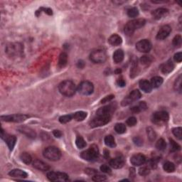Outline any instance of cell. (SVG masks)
I'll list each match as a JSON object with an SVG mask.
<instances>
[{"instance_id": "cell-41", "label": "cell", "mask_w": 182, "mask_h": 182, "mask_svg": "<svg viewBox=\"0 0 182 182\" xmlns=\"http://www.w3.org/2000/svg\"><path fill=\"white\" fill-rule=\"evenodd\" d=\"M72 119H73V115H64V116L60 117V118H59V122L62 124H66L69 122Z\"/></svg>"}, {"instance_id": "cell-45", "label": "cell", "mask_w": 182, "mask_h": 182, "mask_svg": "<svg viewBox=\"0 0 182 182\" xmlns=\"http://www.w3.org/2000/svg\"><path fill=\"white\" fill-rule=\"evenodd\" d=\"M92 179H93V181H103L106 180V176H104V175L96 173V174L93 175Z\"/></svg>"}, {"instance_id": "cell-42", "label": "cell", "mask_w": 182, "mask_h": 182, "mask_svg": "<svg viewBox=\"0 0 182 182\" xmlns=\"http://www.w3.org/2000/svg\"><path fill=\"white\" fill-rule=\"evenodd\" d=\"M181 131H182L181 127H176V128H173L172 130L173 135H174L176 137H177V138L178 139H180V140L182 139Z\"/></svg>"}, {"instance_id": "cell-22", "label": "cell", "mask_w": 182, "mask_h": 182, "mask_svg": "<svg viewBox=\"0 0 182 182\" xmlns=\"http://www.w3.org/2000/svg\"><path fill=\"white\" fill-rule=\"evenodd\" d=\"M139 86L142 91L147 93H150L152 90V87L151 86L150 82H149L147 80H141L139 83Z\"/></svg>"}, {"instance_id": "cell-19", "label": "cell", "mask_w": 182, "mask_h": 182, "mask_svg": "<svg viewBox=\"0 0 182 182\" xmlns=\"http://www.w3.org/2000/svg\"><path fill=\"white\" fill-rule=\"evenodd\" d=\"M125 164V161L122 159V157H118L114 158V159H111L110 161V165L111 167L114 168V169H120Z\"/></svg>"}, {"instance_id": "cell-43", "label": "cell", "mask_w": 182, "mask_h": 182, "mask_svg": "<svg viewBox=\"0 0 182 182\" xmlns=\"http://www.w3.org/2000/svg\"><path fill=\"white\" fill-rule=\"evenodd\" d=\"M150 173V169L148 166H142L139 169V173L141 176H147Z\"/></svg>"}, {"instance_id": "cell-15", "label": "cell", "mask_w": 182, "mask_h": 182, "mask_svg": "<svg viewBox=\"0 0 182 182\" xmlns=\"http://www.w3.org/2000/svg\"><path fill=\"white\" fill-rule=\"evenodd\" d=\"M130 161L131 164L134 166H139L141 165H143L146 162V157L142 154H134L131 157Z\"/></svg>"}, {"instance_id": "cell-17", "label": "cell", "mask_w": 182, "mask_h": 182, "mask_svg": "<svg viewBox=\"0 0 182 182\" xmlns=\"http://www.w3.org/2000/svg\"><path fill=\"white\" fill-rule=\"evenodd\" d=\"M168 12H169V10L165 9V8H159V9H156L153 11L152 15L154 19L158 20L166 16Z\"/></svg>"}, {"instance_id": "cell-52", "label": "cell", "mask_w": 182, "mask_h": 182, "mask_svg": "<svg viewBox=\"0 0 182 182\" xmlns=\"http://www.w3.org/2000/svg\"><path fill=\"white\" fill-rule=\"evenodd\" d=\"M114 98H115V96H113V95H110V96H106L105 98H103V99L101 100V103H108V102L111 101V100H113Z\"/></svg>"}, {"instance_id": "cell-35", "label": "cell", "mask_w": 182, "mask_h": 182, "mask_svg": "<svg viewBox=\"0 0 182 182\" xmlns=\"http://www.w3.org/2000/svg\"><path fill=\"white\" fill-rule=\"evenodd\" d=\"M169 145L171 152H177V151L180 150V149H181V147L174 140H173L172 139H169Z\"/></svg>"}, {"instance_id": "cell-36", "label": "cell", "mask_w": 182, "mask_h": 182, "mask_svg": "<svg viewBox=\"0 0 182 182\" xmlns=\"http://www.w3.org/2000/svg\"><path fill=\"white\" fill-rule=\"evenodd\" d=\"M181 75H180V76L176 78V81H175L174 83V86H173L175 91H178V93H181Z\"/></svg>"}, {"instance_id": "cell-34", "label": "cell", "mask_w": 182, "mask_h": 182, "mask_svg": "<svg viewBox=\"0 0 182 182\" xmlns=\"http://www.w3.org/2000/svg\"><path fill=\"white\" fill-rule=\"evenodd\" d=\"M126 126L122 123H117L115 126V130L117 134H124L126 132Z\"/></svg>"}, {"instance_id": "cell-1", "label": "cell", "mask_w": 182, "mask_h": 182, "mask_svg": "<svg viewBox=\"0 0 182 182\" xmlns=\"http://www.w3.org/2000/svg\"><path fill=\"white\" fill-rule=\"evenodd\" d=\"M76 87L73 81L66 80L61 82L59 86V91L63 96L71 97L75 95L76 92Z\"/></svg>"}, {"instance_id": "cell-29", "label": "cell", "mask_w": 182, "mask_h": 182, "mask_svg": "<svg viewBox=\"0 0 182 182\" xmlns=\"http://www.w3.org/2000/svg\"><path fill=\"white\" fill-rule=\"evenodd\" d=\"M128 96L132 102H134L137 101V100H138L139 99H140L142 95H141V93L138 91V90H134L133 91L131 92Z\"/></svg>"}, {"instance_id": "cell-48", "label": "cell", "mask_w": 182, "mask_h": 182, "mask_svg": "<svg viewBox=\"0 0 182 182\" xmlns=\"http://www.w3.org/2000/svg\"><path fill=\"white\" fill-rule=\"evenodd\" d=\"M132 103H133V102L131 100L130 98H129V96H127L126 98H125L123 100H122L121 104L122 106H127V105H130L132 104Z\"/></svg>"}, {"instance_id": "cell-49", "label": "cell", "mask_w": 182, "mask_h": 182, "mask_svg": "<svg viewBox=\"0 0 182 182\" xmlns=\"http://www.w3.org/2000/svg\"><path fill=\"white\" fill-rule=\"evenodd\" d=\"M133 142L137 146H142V144H143V140L139 137H135L133 139Z\"/></svg>"}, {"instance_id": "cell-12", "label": "cell", "mask_w": 182, "mask_h": 182, "mask_svg": "<svg viewBox=\"0 0 182 182\" xmlns=\"http://www.w3.org/2000/svg\"><path fill=\"white\" fill-rule=\"evenodd\" d=\"M1 139H4L6 142L10 150H13L15 144H16V137L14 135H9V134H6L4 132V130H3V129H1Z\"/></svg>"}, {"instance_id": "cell-53", "label": "cell", "mask_w": 182, "mask_h": 182, "mask_svg": "<svg viewBox=\"0 0 182 182\" xmlns=\"http://www.w3.org/2000/svg\"><path fill=\"white\" fill-rule=\"evenodd\" d=\"M117 84L119 87H121V88H123V87L125 86L126 82L125 80L123 79L122 78H120L117 81Z\"/></svg>"}, {"instance_id": "cell-28", "label": "cell", "mask_w": 182, "mask_h": 182, "mask_svg": "<svg viewBox=\"0 0 182 182\" xmlns=\"http://www.w3.org/2000/svg\"><path fill=\"white\" fill-rule=\"evenodd\" d=\"M105 144L109 147L113 148L116 146L115 139L112 135H108L105 137Z\"/></svg>"}, {"instance_id": "cell-55", "label": "cell", "mask_w": 182, "mask_h": 182, "mask_svg": "<svg viewBox=\"0 0 182 182\" xmlns=\"http://www.w3.org/2000/svg\"><path fill=\"white\" fill-rule=\"evenodd\" d=\"M130 110H131V112H132V113H134V114L139 113V112H141L140 110H139V108L138 106L132 107V108H130Z\"/></svg>"}, {"instance_id": "cell-13", "label": "cell", "mask_w": 182, "mask_h": 182, "mask_svg": "<svg viewBox=\"0 0 182 182\" xmlns=\"http://www.w3.org/2000/svg\"><path fill=\"white\" fill-rule=\"evenodd\" d=\"M6 51L10 56L20 55L22 52V46L19 44H12L6 47Z\"/></svg>"}, {"instance_id": "cell-27", "label": "cell", "mask_w": 182, "mask_h": 182, "mask_svg": "<svg viewBox=\"0 0 182 182\" xmlns=\"http://www.w3.org/2000/svg\"><path fill=\"white\" fill-rule=\"evenodd\" d=\"M87 117V113L83 111H78L76 113L73 114V119H74L76 121L81 122L84 120Z\"/></svg>"}, {"instance_id": "cell-46", "label": "cell", "mask_w": 182, "mask_h": 182, "mask_svg": "<svg viewBox=\"0 0 182 182\" xmlns=\"http://www.w3.org/2000/svg\"><path fill=\"white\" fill-rule=\"evenodd\" d=\"M126 123H127V125L130 126V127H133V126L137 124V119L134 117H129L127 120V121H126Z\"/></svg>"}, {"instance_id": "cell-51", "label": "cell", "mask_w": 182, "mask_h": 182, "mask_svg": "<svg viewBox=\"0 0 182 182\" xmlns=\"http://www.w3.org/2000/svg\"><path fill=\"white\" fill-rule=\"evenodd\" d=\"M137 106L139 107L140 111H144V110H147V104H146L145 102H140Z\"/></svg>"}, {"instance_id": "cell-25", "label": "cell", "mask_w": 182, "mask_h": 182, "mask_svg": "<svg viewBox=\"0 0 182 182\" xmlns=\"http://www.w3.org/2000/svg\"><path fill=\"white\" fill-rule=\"evenodd\" d=\"M151 86L152 88H157L161 86L163 83V78L160 76H154L151 79Z\"/></svg>"}, {"instance_id": "cell-23", "label": "cell", "mask_w": 182, "mask_h": 182, "mask_svg": "<svg viewBox=\"0 0 182 182\" xmlns=\"http://www.w3.org/2000/svg\"><path fill=\"white\" fill-rule=\"evenodd\" d=\"M122 38L117 34H113L110 36V37L108 39V42L110 45L114 46H117L120 44H122Z\"/></svg>"}, {"instance_id": "cell-56", "label": "cell", "mask_w": 182, "mask_h": 182, "mask_svg": "<svg viewBox=\"0 0 182 182\" xmlns=\"http://www.w3.org/2000/svg\"><path fill=\"white\" fill-rule=\"evenodd\" d=\"M53 134H54V135L56 137H57V138H60L61 136H62V133H61L60 130H54Z\"/></svg>"}, {"instance_id": "cell-33", "label": "cell", "mask_w": 182, "mask_h": 182, "mask_svg": "<svg viewBox=\"0 0 182 182\" xmlns=\"http://www.w3.org/2000/svg\"><path fill=\"white\" fill-rule=\"evenodd\" d=\"M76 144L78 149H83L86 147V142L81 136H78L76 140Z\"/></svg>"}, {"instance_id": "cell-58", "label": "cell", "mask_w": 182, "mask_h": 182, "mask_svg": "<svg viewBox=\"0 0 182 182\" xmlns=\"http://www.w3.org/2000/svg\"><path fill=\"white\" fill-rule=\"evenodd\" d=\"M115 73H116L117 74H120V73H121V70H120V69H117V70H116V71H115Z\"/></svg>"}, {"instance_id": "cell-40", "label": "cell", "mask_w": 182, "mask_h": 182, "mask_svg": "<svg viewBox=\"0 0 182 182\" xmlns=\"http://www.w3.org/2000/svg\"><path fill=\"white\" fill-rule=\"evenodd\" d=\"M127 15L131 18H134L139 15V10L136 7L131 8L127 11Z\"/></svg>"}, {"instance_id": "cell-21", "label": "cell", "mask_w": 182, "mask_h": 182, "mask_svg": "<svg viewBox=\"0 0 182 182\" xmlns=\"http://www.w3.org/2000/svg\"><path fill=\"white\" fill-rule=\"evenodd\" d=\"M9 175L11 177H16V178H26L28 176L26 172L21 169H13L9 173Z\"/></svg>"}, {"instance_id": "cell-50", "label": "cell", "mask_w": 182, "mask_h": 182, "mask_svg": "<svg viewBox=\"0 0 182 182\" xmlns=\"http://www.w3.org/2000/svg\"><path fill=\"white\" fill-rule=\"evenodd\" d=\"M173 59H174L175 61L178 63H181L182 61V53L181 52H178L176 53V54L173 56Z\"/></svg>"}, {"instance_id": "cell-38", "label": "cell", "mask_w": 182, "mask_h": 182, "mask_svg": "<svg viewBox=\"0 0 182 182\" xmlns=\"http://www.w3.org/2000/svg\"><path fill=\"white\" fill-rule=\"evenodd\" d=\"M166 144L164 139H159L156 143V147L158 150L163 151L166 149Z\"/></svg>"}, {"instance_id": "cell-16", "label": "cell", "mask_w": 182, "mask_h": 182, "mask_svg": "<svg viewBox=\"0 0 182 182\" xmlns=\"http://www.w3.org/2000/svg\"><path fill=\"white\" fill-rule=\"evenodd\" d=\"M173 69H174V64L171 60L167 61L164 64H161L160 66L161 71L164 74H168L171 73Z\"/></svg>"}, {"instance_id": "cell-6", "label": "cell", "mask_w": 182, "mask_h": 182, "mask_svg": "<svg viewBox=\"0 0 182 182\" xmlns=\"http://www.w3.org/2000/svg\"><path fill=\"white\" fill-rule=\"evenodd\" d=\"M77 90L83 96H90L94 91V86L90 81H83L78 86Z\"/></svg>"}, {"instance_id": "cell-26", "label": "cell", "mask_w": 182, "mask_h": 182, "mask_svg": "<svg viewBox=\"0 0 182 182\" xmlns=\"http://www.w3.org/2000/svg\"><path fill=\"white\" fill-rule=\"evenodd\" d=\"M68 63V55L66 53H61V55L59 56V63H58V66L60 68H64L67 65Z\"/></svg>"}, {"instance_id": "cell-31", "label": "cell", "mask_w": 182, "mask_h": 182, "mask_svg": "<svg viewBox=\"0 0 182 182\" xmlns=\"http://www.w3.org/2000/svg\"><path fill=\"white\" fill-rule=\"evenodd\" d=\"M163 169H164L166 172L171 173L174 171L175 166L171 161H166V163H164V166H163Z\"/></svg>"}, {"instance_id": "cell-5", "label": "cell", "mask_w": 182, "mask_h": 182, "mask_svg": "<svg viewBox=\"0 0 182 182\" xmlns=\"http://www.w3.org/2000/svg\"><path fill=\"white\" fill-rule=\"evenodd\" d=\"M90 59L95 64H103L107 60V54L102 49L93 51L90 55Z\"/></svg>"}, {"instance_id": "cell-24", "label": "cell", "mask_w": 182, "mask_h": 182, "mask_svg": "<svg viewBox=\"0 0 182 182\" xmlns=\"http://www.w3.org/2000/svg\"><path fill=\"white\" fill-rule=\"evenodd\" d=\"M124 51L122 49H117L113 54V60L116 64H120L124 59Z\"/></svg>"}, {"instance_id": "cell-8", "label": "cell", "mask_w": 182, "mask_h": 182, "mask_svg": "<svg viewBox=\"0 0 182 182\" xmlns=\"http://www.w3.org/2000/svg\"><path fill=\"white\" fill-rule=\"evenodd\" d=\"M47 178L51 181H67L69 180V176L66 173L51 171L47 173Z\"/></svg>"}, {"instance_id": "cell-37", "label": "cell", "mask_w": 182, "mask_h": 182, "mask_svg": "<svg viewBox=\"0 0 182 182\" xmlns=\"http://www.w3.org/2000/svg\"><path fill=\"white\" fill-rule=\"evenodd\" d=\"M152 62V58L150 56H143L140 59V63L144 66H149Z\"/></svg>"}, {"instance_id": "cell-2", "label": "cell", "mask_w": 182, "mask_h": 182, "mask_svg": "<svg viewBox=\"0 0 182 182\" xmlns=\"http://www.w3.org/2000/svg\"><path fill=\"white\" fill-rule=\"evenodd\" d=\"M146 21L144 19H137L127 22L124 28V31L125 34L127 36H131L133 34L135 30L139 29L145 24Z\"/></svg>"}, {"instance_id": "cell-9", "label": "cell", "mask_w": 182, "mask_h": 182, "mask_svg": "<svg viewBox=\"0 0 182 182\" xmlns=\"http://www.w3.org/2000/svg\"><path fill=\"white\" fill-rule=\"evenodd\" d=\"M169 114L165 111H159L154 113L152 116V121L155 124L166 122L169 120Z\"/></svg>"}, {"instance_id": "cell-57", "label": "cell", "mask_w": 182, "mask_h": 182, "mask_svg": "<svg viewBox=\"0 0 182 182\" xmlns=\"http://www.w3.org/2000/svg\"><path fill=\"white\" fill-rule=\"evenodd\" d=\"M84 66H85V63L83 62V61L81 60L78 61V68H80V69H83V68L84 67Z\"/></svg>"}, {"instance_id": "cell-32", "label": "cell", "mask_w": 182, "mask_h": 182, "mask_svg": "<svg viewBox=\"0 0 182 182\" xmlns=\"http://www.w3.org/2000/svg\"><path fill=\"white\" fill-rule=\"evenodd\" d=\"M20 158H21V161H23L24 163H25L26 164H29L31 163V161H32L31 156L30 154L27 152L22 153V154H21V156H20Z\"/></svg>"}, {"instance_id": "cell-20", "label": "cell", "mask_w": 182, "mask_h": 182, "mask_svg": "<svg viewBox=\"0 0 182 182\" xmlns=\"http://www.w3.org/2000/svg\"><path fill=\"white\" fill-rule=\"evenodd\" d=\"M19 131L21 133L24 134L25 135H26L27 137H29V138L34 139L36 137V134L33 130L29 128V127H21L18 129Z\"/></svg>"}, {"instance_id": "cell-10", "label": "cell", "mask_w": 182, "mask_h": 182, "mask_svg": "<svg viewBox=\"0 0 182 182\" xmlns=\"http://www.w3.org/2000/svg\"><path fill=\"white\" fill-rule=\"evenodd\" d=\"M29 116L26 115H21V114H16V115H6V116H1V119L3 121L12 122H21L29 118Z\"/></svg>"}, {"instance_id": "cell-30", "label": "cell", "mask_w": 182, "mask_h": 182, "mask_svg": "<svg viewBox=\"0 0 182 182\" xmlns=\"http://www.w3.org/2000/svg\"><path fill=\"white\" fill-rule=\"evenodd\" d=\"M137 74H138V64H137V59H136L132 63V69L130 71V77L134 78L137 76Z\"/></svg>"}, {"instance_id": "cell-14", "label": "cell", "mask_w": 182, "mask_h": 182, "mask_svg": "<svg viewBox=\"0 0 182 182\" xmlns=\"http://www.w3.org/2000/svg\"><path fill=\"white\" fill-rule=\"evenodd\" d=\"M171 31V26H169V25H164V26L161 27L160 29L158 31L157 34H156V39L158 40H164V39L169 36Z\"/></svg>"}, {"instance_id": "cell-39", "label": "cell", "mask_w": 182, "mask_h": 182, "mask_svg": "<svg viewBox=\"0 0 182 182\" xmlns=\"http://www.w3.org/2000/svg\"><path fill=\"white\" fill-rule=\"evenodd\" d=\"M147 134L148 136V138L150 141H154L156 139V134L155 131H154L152 127H148L147 128Z\"/></svg>"}, {"instance_id": "cell-3", "label": "cell", "mask_w": 182, "mask_h": 182, "mask_svg": "<svg viewBox=\"0 0 182 182\" xmlns=\"http://www.w3.org/2000/svg\"><path fill=\"white\" fill-rule=\"evenodd\" d=\"M99 156V149L96 144H93L87 150L84 151L81 154V157L84 160L88 161H96Z\"/></svg>"}, {"instance_id": "cell-44", "label": "cell", "mask_w": 182, "mask_h": 182, "mask_svg": "<svg viewBox=\"0 0 182 182\" xmlns=\"http://www.w3.org/2000/svg\"><path fill=\"white\" fill-rule=\"evenodd\" d=\"M181 41H182L181 36L180 35H177V36H176L174 38H173L172 43H173V45L174 46L179 47L181 45Z\"/></svg>"}, {"instance_id": "cell-54", "label": "cell", "mask_w": 182, "mask_h": 182, "mask_svg": "<svg viewBox=\"0 0 182 182\" xmlns=\"http://www.w3.org/2000/svg\"><path fill=\"white\" fill-rule=\"evenodd\" d=\"M86 173L88 175H91V176H93V175L98 173V171H97L96 169H86Z\"/></svg>"}, {"instance_id": "cell-7", "label": "cell", "mask_w": 182, "mask_h": 182, "mask_svg": "<svg viewBox=\"0 0 182 182\" xmlns=\"http://www.w3.org/2000/svg\"><path fill=\"white\" fill-rule=\"evenodd\" d=\"M111 120V117L106 116V115H96V117H94L93 120L90 122V126L92 128L98 127H101L106 124H108Z\"/></svg>"}, {"instance_id": "cell-47", "label": "cell", "mask_w": 182, "mask_h": 182, "mask_svg": "<svg viewBox=\"0 0 182 182\" xmlns=\"http://www.w3.org/2000/svg\"><path fill=\"white\" fill-rule=\"evenodd\" d=\"M100 171H103V173H111V169H110V166L106 164H103L100 166Z\"/></svg>"}, {"instance_id": "cell-18", "label": "cell", "mask_w": 182, "mask_h": 182, "mask_svg": "<svg viewBox=\"0 0 182 182\" xmlns=\"http://www.w3.org/2000/svg\"><path fill=\"white\" fill-rule=\"evenodd\" d=\"M33 166L35 169L40 170L42 171H46L50 169V166L46 163L44 162V161L39 160V159H36L33 162Z\"/></svg>"}, {"instance_id": "cell-4", "label": "cell", "mask_w": 182, "mask_h": 182, "mask_svg": "<svg viewBox=\"0 0 182 182\" xmlns=\"http://www.w3.org/2000/svg\"><path fill=\"white\" fill-rule=\"evenodd\" d=\"M44 156L50 161H58L61 159V152L59 148L56 147H49L44 149Z\"/></svg>"}, {"instance_id": "cell-11", "label": "cell", "mask_w": 182, "mask_h": 182, "mask_svg": "<svg viewBox=\"0 0 182 182\" xmlns=\"http://www.w3.org/2000/svg\"><path fill=\"white\" fill-rule=\"evenodd\" d=\"M136 49L139 52L148 53L152 49V44L147 39H142L136 44Z\"/></svg>"}]
</instances>
